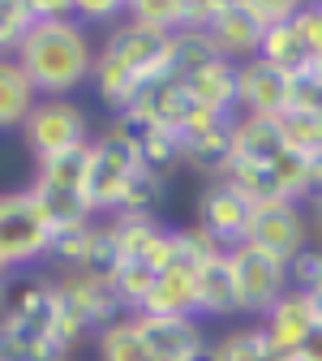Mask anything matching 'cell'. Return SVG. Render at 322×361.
I'll list each match as a JSON object with an SVG mask.
<instances>
[{
  "instance_id": "1",
  "label": "cell",
  "mask_w": 322,
  "mask_h": 361,
  "mask_svg": "<svg viewBox=\"0 0 322 361\" xmlns=\"http://www.w3.org/2000/svg\"><path fill=\"white\" fill-rule=\"evenodd\" d=\"M86 340L61 319V297L48 267L18 271L0 310V348L9 361H69Z\"/></svg>"
},
{
  "instance_id": "2",
  "label": "cell",
  "mask_w": 322,
  "mask_h": 361,
  "mask_svg": "<svg viewBox=\"0 0 322 361\" xmlns=\"http://www.w3.org/2000/svg\"><path fill=\"white\" fill-rule=\"evenodd\" d=\"M168 61H172V35H159L151 26H137L133 18H125L120 26L99 35L90 86L108 104V112L120 116L137 104V95L151 82L168 73Z\"/></svg>"
},
{
  "instance_id": "3",
  "label": "cell",
  "mask_w": 322,
  "mask_h": 361,
  "mask_svg": "<svg viewBox=\"0 0 322 361\" xmlns=\"http://www.w3.org/2000/svg\"><path fill=\"white\" fill-rule=\"evenodd\" d=\"M95 52H99L95 30H86L73 13H65L35 22L13 61L35 82L39 99H73V90H82L95 73Z\"/></svg>"
},
{
  "instance_id": "4",
  "label": "cell",
  "mask_w": 322,
  "mask_h": 361,
  "mask_svg": "<svg viewBox=\"0 0 322 361\" xmlns=\"http://www.w3.org/2000/svg\"><path fill=\"white\" fill-rule=\"evenodd\" d=\"M52 254V228L26 185L0 190V262L9 271H39Z\"/></svg>"
},
{
  "instance_id": "5",
  "label": "cell",
  "mask_w": 322,
  "mask_h": 361,
  "mask_svg": "<svg viewBox=\"0 0 322 361\" xmlns=\"http://www.w3.org/2000/svg\"><path fill=\"white\" fill-rule=\"evenodd\" d=\"M18 133H22V147L35 164H48L56 155H69V151H82L95 142L90 112L78 99H39Z\"/></svg>"
},
{
  "instance_id": "6",
  "label": "cell",
  "mask_w": 322,
  "mask_h": 361,
  "mask_svg": "<svg viewBox=\"0 0 322 361\" xmlns=\"http://www.w3.org/2000/svg\"><path fill=\"white\" fill-rule=\"evenodd\" d=\"M142 172L137 151L108 125L104 133H95L90 142V172H86V202L99 219H112L120 211V198L129 190V180Z\"/></svg>"
},
{
  "instance_id": "7",
  "label": "cell",
  "mask_w": 322,
  "mask_h": 361,
  "mask_svg": "<svg viewBox=\"0 0 322 361\" xmlns=\"http://www.w3.org/2000/svg\"><path fill=\"white\" fill-rule=\"evenodd\" d=\"M228 271H233V288H237V310L245 323H262L266 310L288 293V267L280 258H271L254 250L249 241L228 250Z\"/></svg>"
},
{
  "instance_id": "8",
  "label": "cell",
  "mask_w": 322,
  "mask_h": 361,
  "mask_svg": "<svg viewBox=\"0 0 322 361\" xmlns=\"http://www.w3.org/2000/svg\"><path fill=\"white\" fill-rule=\"evenodd\" d=\"M52 280H56V297H61V319L82 340H95L104 327L125 319V305L108 280L82 276V271H52Z\"/></svg>"
},
{
  "instance_id": "9",
  "label": "cell",
  "mask_w": 322,
  "mask_h": 361,
  "mask_svg": "<svg viewBox=\"0 0 322 361\" xmlns=\"http://www.w3.org/2000/svg\"><path fill=\"white\" fill-rule=\"evenodd\" d=\"M249 219H254V202H249L228 176L202 180V190H198V198H194V224H198L211 241H219L223 250L241 245L245 233H249Z\"/></svg>"
},
{
  "instance_id": "10",
  "label": "cell",
  "mask_w": 322,
  "mask_h": 361,
  "mask_svg": "<svg viewBox=\"0 0 322 361\" xmlns=\"http://www.w3.org/2000/svg\"><path fill=\"white\" fill-rule=\"evenodd\" d=\"M245 241L271 258H280L284 267L314 245V233H309V211L301 202H275V207H254V219H249V233Z\"/></svg>"
},
{
  "instance_id": "11",
  "label": "cell",
  "mask_w": 322,
  "mask_h": 361,
  "mask_svg": "<svg viewBox=\"0 0 322 361\" xmlns=\"http://www.w3.org/2000/svg\"><path fill=\"white\" fill-rule=\"evenodd\" d=\"M108 125H112L120 138L137 151V164H142L147 172H155V176H163L168 185H172V176L185 168V151H180V138H176L168 125H155V121L133 116V112H120V116H112Z\"/></svg>"
},
{
  "instance_id": "12",
  "label": "cell",
  "mask_w": 322,
  "mask_h": 361,
  "mask_svg": "<svg viewBox=\"0 0 322 361\" xmlns=\"http://www.w3.org/2000/svg\"><path fill=\"white\" fill-rule=\"evenodd\" d=\"M292 104V78L262 56L237 65V116H280Z\"/></svg>"
},
{
  "instance_id": "13",
  "label": "cell",
  "mask_w": 322,
  "mask_h": 361,
  "mask_svg": "<svg viewBox=\"0 0 322 361\" xmlns=\"http://www.w3.org/2000/svg\"><path fill=\"white\" fill-rule=\"evenodd\" d=\"M233 121L237 116H211V121L180 133L185 168L198 172L202 180H219V176H228V168H233Z\"/></svg>"
},
{
  "instance_id": "14",
  "label": "cell",
  "mask_w": 322,
  "mask_h": 361,
  "mask_svg": "<svg viewBox=\"0 0 322 361\" xmlns=\"http://www.w3.org/2000/svg\"><path fill=\"white\" fill-rule=\"evenodd\" d=\"M142 327L155 361H206L211 336L198 319H159V314H133Z\"/></svg>"
},
{
  "instance_id": "15",
  "label": "cell",
  "mask_w": 322,
  "mask_h": 361,
  "mask_svg": "<svg viewBox=\"0 0 322 361\" xmlns=\"http://www.w3.org/2000/svg\"><path fill=\"white\" fill-rule=\"evenodd\" d=\"M206 39L215 43V52L233 65H245L258 56L262 48V26L254 22V13L245 9V0H219L215 18L206 26Z\"/></svg>"
},
{
  "instance_id": "16",
  "label": "cell",
  "mask_w": 322,
  "mask_h": 361,
  "mask_svg": "<svg viewBox=\"0 0 322 361\" xmlns=\"http://www.w3.org/2000/svg\"><path fill=\"white\" fill-rule=\"evenodd\" d=\"M137 314H159V319H198V267L176 262V267L159 271Z\"/></svg>"
},
{
  "instance_id": "17",
  "label": "cell",
  "mask_w": 322,
  "mask_h": 361,
  "mask_svg": "<svg viewBox=\"0 0 322 361\" xmlns=\"http://www.w3.org/2000/svg\"><path fill=\"white\" fill-rule=\"evenodd\" d=\"M314 323H318V310H314V301H309V293H301V288H288L280 301H275L271 310H266V319H262V331L280 344L288 357H292V348L314 331Z\"/></svg>"
},
{
  "instance_id": "18",
  "label": "cell",
  "mask_w": 322,
  "mask_h": 361,
  "mask_svg": "<svg viewBox=\"0 0 322 361\" xmlns=\"http://www.w3.org/2000/svg\"><path fill=\"white\" fill-rule=\"evenodd\" d=\"M198 319L202 323H233V319H241L233 271H228V250L198 267Z\"/></svg>"
},
{
  "instance_id": "19",
  "label": "cell",
  "mask_w": 322,
  "mask_h": 361,
  "mask_svg": "<svg viewBox=\"0 0 322 361\" xmlns=\"http://www.w3.org/2000/svg\"><path fill=\"white\" fill-rule=\"evenodd\" d=\"M206 361H292V357L262 331V323H237L211 340Z\"/></svg>"
},
{
  "instance_id": "20",
  "label": "cell",
  "mask_w": 322,
  "mask_h": 361,
  "mask_svg": "<svg viewBox=\"0 0 322 361\" xmlns=\"http://www.w3.org/2000/svg\"><path fill=\"white\" fill-rule=\"evenodd\" d=\"M288 151L280 116H237L233 121V164H271Z\"/></svg>"
},
{
  "instance_id": "21",
  "label": "cell",
  "mask_w": 322,
  "mask_h": 361,
  "mask_svg": "<svg viewBox=\"0 0 322 361\" xmlns=\"http://www.w3.org/2000/svg\"><path fill=\"white\" fill-rule=\"evenodd\" d=\"M26 190L35 194L43 219H48V228H52V237L78 233V228H86L90 219H99L95 211H90L86 194H78V190H56V185H43V180H26Z\"/></svg>"
},
{
  "instance_id": "22",
  "label": "cell",
  "mask_w": 322,
  "mask_h": 361,
  "mask_svg": "<svg viewBox=\"0 0 322 361\" xmlns=\"http://www.w3.org/2000/svg\"><path fill=\"white\" fill-rule=\"evenodd\" d=\"M185 86V95L206 108V112H219V116H237V65L233 61H211L206 69H198Z\"/></svg>"
},
{
  "instance_id": "23",
  "label": "cell",
  "mask_w": 322,
  "mask_h": 361,
  "mask_svg": "<svg viewBox=\"0 0 322 361\" xmlns=\"http://www.w3.org/2000/svg\"><path fill=\"white\" fill-rule=\"evenodd\" d=\"M39 104V90L13 56H0V133L22 129Z\"/></svg>"
},
{
  "instance_id": "24",
  "label": "cell",
  "mask_w": 322,
  "mask_h": 361,
  "mask_svg": "<svg viewBox=\"0 0 322 361\" xmlns=\"http://www.w3.org/2000/svg\"><path fill=\"white\" fill-rule=\"evenodd\" d=\"M258 56H262L266 65H275L280 73H288V78H301V73L314 69V52L305 48V39H301V30H297V18L284 22V26L262 30V48H258Z\"/></svg>"
},
{
  "instance_id": "25",
  "label": "cell",
  "mask_w": 322,
  "mask_h": 361,
  "mask_svg": "<svg viewBox=\"0 0 322 361\" xmlns=\"http://www.w3.org/2000/svg\"><path fill=\"white\" fill-rule=\"evenodd\" d=\"M90 344H95V361H155V353H151V344H147L133 314H125L112 327H104Z\"/></svg>"
},
{
  "instance_id": "26",
  "label": "cell",
  "mask_w": 322,
  "mask_h": 361,
  "mask_svg": "<svg viewBox=\"0 0 322 361\" xmlns=\"http://www.w3.org/2000/svg\"><path fill=\"white\" fill-rule=\"evenodd\" d=\"M211 61H219L215 43L206 39V30H180L172 35V61H168V78L190 82L198 69H206Z\"/></svg>"
},
{
  "instance_id": "27",
  "label": "cell",
  "mask_w": 322,
  "mask_h": 361,
  "mask_svg": "<svg viewBox=\"0 0 322 361\" xmlns=\"http://www.w3.org/2000/svg\"><path fill=\"white\" fill-rule=\"evenodd\" d=\"M129 18L159 35L190 30V0H129Z\"/></svg>"
},
{
  "instance_id": "28",
  "label": "cell",
  "mask_w": 322,
  "mask_h": 361,
  "mask_svg": "<svg viewBox=\"0 0 322 361\" xmlns=\"http://www.w3.org/2000/svg\"><path fill=\"white\" fill-rule=\"evenodd\" d=\"M86 172H90V147L69 151V155H56V159H48V164H35L30 180H43V185H56V190H78V194H86Z\"/></svg>"
},
{
  "instance_id": "29",
  "label": "cell",
  "mask_w": 322,
  "mask_h": 361,
  "mask_svg": "<svg viewBox=\"0 0 322 361\" xmlns=\"http://www.w3.org/2000/svg\"><path fill=\"white\" fill-rule=\"evenodd\" d=\"M163 202H168V180L142 168V172L129 180V190H125V198H120V211H116V215H147V219H159Z\"/></svg>"
},
{
  "instance_id": "30",
  "label": "cell",
  "mask_w": 322,
  "mask_h": 361,
  "mask_svg": "<svg viewBox=\"0 0 322 361\" xmlns=\"http://www.w3.org/2000/svg\"><path fill=\"white\" fill-rule=\"evenodd\" d=\"M35 5L30 0H0V56H13L22 39L35 30Z\"/></svg>"
},
{
  "instance_id": "31",
  "label": "cell",
  "mask_w": 322,
  "mask_h": 361,
  "mask_svg": "<svg viewBox=\"0 0 322 361\" xmlns=\"http://www.w3.org/2000/svg\"><path fill=\"white\" fill-rule=\"evenodd\" d=\"M280 129H284V142L301 155H318L322 151V121L301 112V108H288L280 112Z\"/></svg>"
},
{
  "instance_id": "32",
  "label": "cell",
  "mask_w": 322,
  "mask_h": 361,
  "mask_svg": "<svg viewBox=\"0 0 322 361\" xmlns=\"http://www.w3.org/2000/svg\"><path fill=\"white\" fill-rule=\"evenodd\" d=\"M73 18L86 30H112L129 18V0H73Z\"/></svg>"
},
{
  "instance_id": "33",
  "label": "cell",
  "mask_w": 322,
  "mask_h": 361,
  "mask_svg": "<svg viewBox=\"0 0 322 361\" xmlns=\"http://www.w3.org/2000/svg\"><path fill=\"white\" fill-rule=\"evenodd\" d=\"M245 9L254 13V22H258L262 30H271V26L292 22V18L301 13V0H245Z\"/></svg>"
},
{
  "instance_id": "34",
  "label": "cell",
  "mask_w": 322,
  "mask_h": 361,
  "mask_svg": "<svg viewBox=\"0 0 322 361\" xmlns=\"http://www.w3.org/2000/svg\"><path fill=\"white\" fill-rule=\"evenodd\" d=\"M288 108H301V112H309V116H318L322 121V73H301V78H292V104Z\"/></svg>"
},
{
  "instance_id": "35",
  "label": "cell",
  "mask_w": 322,
  "mask_h": 361,
  "mask_svg": "<svg viewBox=\"0 0 322 361\" xmlns=\"http://www.w3.org/2000/svg\"><path fill=\"white\" fill-rule=\"evenodd\" d=\"M297 30H301V39H305V48L314 52V65H318V61H322V9H318V0H314V5H301Z\"/></svg>"
},
{
  "instance_id": "36",
  "label": "cell",
  "mask_w": 322,
  "mask_h": 361,
  "mask_svg": "<svg viewBox=\"0 0 322 361\" xmlns=\"http://www.w3.org/2000/svg\"><path fill=\"white\" fill-rule=\"evenodd\" d=\"M322 202V151L309 155V180H305V198L301 207H318Z\"/></svg>"
},
{
  "instance_id": "37",
  "label": "cell",
  "mask_w": 322,
  "mask_h": 361,
  "mask_svg": "<svg viewBox=\"0 0 322 361\" xmlns=\"http://www.w3.org/2000/svg\"><path fill=\"white\" fill-rule=\"evenodd\" d=\"M292 361H322V319L314 323V331L292 348Z\"/></svg>"
},
{
  "instance_id": "38",
  "label": "cell",
  "mask_w": 322,
  "mask_h": 361,
  "mask_svg": "<svg viewBox=\"0 0 322 361\" xmlns=\"http://www.w3.org/2000/svg\"><path fill=\"white\" fill-rule=\"evenodd\" d=\"M309 211V233H314V245L322 250V202L318 207H305Z\"/></svg>"
},
{
  "instance_id": "39",
  "label": "cell",
  "mask_w": 322,
  "mask_h": 361,
  "mask_svg": "<svg viewBox=\"0 0 322 361\" xmlns=\"http://www.w3.org/2000/svg\"><path fill=\"white\" fill-rule=\"evenodd\" d=\"M9 284H13V276H0V310H5V297H9Z\"/></svg>"
},
{
  "instance_id": "40",
  "label": "cell",
  "mask_w": 322,
  "mask_h": 361,
  "mask_svg": "<svg viewBox=\"0 0 322 361\" xmlns=\"http://www.w3.org/2000/svg\"><path fill=\"white\" fill-rule=\"evenodd\" d=\"M309 301H314V310H318V319H322V280H318V288L309 293Z\"/></svg>"
},
{
  "instance_id": "41",
  "label": "cell",
  "mask_w": 322,
  "mask_h": 361,
  "mask_svg": "<svg viewBox=\"0 0 322 361\" xmlns=\"http://www.w3.org/2000/svg\"><path fill=\"white\" fill-rule=\"evenodd\" d=\"M0 361H9V357H5V348H0Z\"/></svg>"
},
{
  "instance_id": "42",
  "label": "cell",
  "mask_w": 322,
  "mask_h": 361,
  "mask_svg": "<svg viewBox=\"0 0 322 361\" xmlns=\"http://www.w3.org/2000/svg\"><path fill=\"white\" fill-rule=\"evenodd\" d=\"M69 361H82V357H69Z\"/></svg>"
},
{
  "instance_id": "43",
  "label": "cell",
  "mask_w": 322,
  "mask_h": 361,
  "mask_svg": "<svg viewBox=\"0 0 322 361\" xmlns=\"http://www.w3.org/2000/svg\"><path fill=\"white\" fill-rule=\"evenodd\" d=\"M318 9H322V0H318Z\"/></svg>"
}]
</instances>
